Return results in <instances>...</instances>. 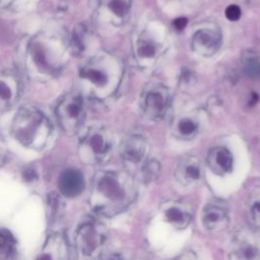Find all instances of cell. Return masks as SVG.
Segmentation results:
<instances>
[{
	"label": "cell",
	"mask_w": 260,
	"mask_h": 260,
	"mask_svg": "<svg viewBox=\"0 0 260 260\" xmlns=\"http://www.w3.org/2000/svg\"><path fill=\"white\" fill-rule=\"evenodd\" d=\"M144 143L141 138L137 136L129 137L123 144L122 155L128 161L138 162L144 155Z\"/></svg>",
	"instance_id": "ac0fdd59"
},
{
	"label": "cell",
	"mask_w": 260,
	"mask_h": 260,
	"mask_svg": "<svg viewBox=\"0 0 260 260\" xmlns=\"http://www.w3.org/2000/svg\"><path fill=\"white\" fill-rule=\"evenodd\" d=\"M139 54L144 57H150L154 54V48L151 44H142L138 50Z\"/></svg>",
	"instance_id": "83f0119b"
},
{
	"label": "cell",
	"mask_w": 260,
	"mask_h": 260,
	"mask_svg": "<svg viewBox=\"0 0 260 260\" xmlns=\"http://www.w3.org/2000/svg\"><path fill=\"white\" fill-rule=\"evenodd\" d=\"M186 24H187V18H185V17H178L174 20V26L178 30L184 29Z\"/></svg>",
	"instance_id": "f546056e"
},
{
	"label": "cell",
	"mask_w": 260,
	"mask_h": 260,
	"mask_svg": "<svg viewBox=\"0 0 260 260\" xmlns=\"http://www.w3.org/2000/svg\"><path fill=\"white\" fill-rule=\"evenodd\" d=\"M161 211L164 219L178 230L186 229L192 220V207L189 203L183 200L166 202Z\"/></svg>",
	"instance_id": "ba28073f"
},
{
	"label": "cell",
	"mask_w": 260,
	"mask_h": 260,
	"mask_svg": "<svg viewBox=\"0 0 260 260\" xmlns=\"http://www.w3.org/2000/svg\"><path fill=\"white\" fill-rule=\"evenodd\" d=\"M106 240V226L102 222L93 219L80 223L74 236L76 250L85 258H92L99 255Z\"/></svg>",
	"instance_id": "277c9868"
},
{
	"label": "cell",
	"mask_w": 260,
	"mask_h": 260,
	"mask_svg": "<svg viewBox=\"0 0 260 260\" xmlns=\"http://www.w3.org/2000/svg\"><path fill=\"white\" fill-rule=\"evenodd\" d=\"M21 92V81L12 69H0V111L13 107Z\"/></svg>",
	"instance_id": "52a82bcc"
},
{
	"label": "cell",
	"mask_w": 260,
	"mask_h": 260,
	"mask_svg": "<svg viewBox=\"0 0 260 260\" xmlns=\"http://www.w3.org/2000/svg\"><path fill=\"white\" fill-rule=\"evenodd\" d=\"M159 171H160V167L158 161L156 160H149L147 161L143 169H142V180L146 183L152 182L154 180H156V178L159 176Z\"/></svg>",
	"instance_id": "603a6c76"
},
{
	"label": "cell",
	"mask_w": 260,
	"mask_h": 260,
	"mask_svg": "<svg viewBox=\"0 0 260 260\" xmlns=\"http://www.w3.org/2000/svg\"><path fill=\"white\" fill-rule=\"evenodd\" d=\"M58 189L65 197H76L82 193L85 182L82 173L76 169L64 170L58 178Z\"/></svg>",
	"instance_id": "8fae6325"
},
{
	"label": "cell",
	"mask_w": 260,
	"mask_h": 260,
	"mask_svg": "<svg viewBox=\"0 0 260 260\" xmlns=\"http://www.w3.org/2000/svg\"><path fill=\"white\" fill-rule=\"evenodd\" d=\"M10 132L23 147L41 150L47 146L53 135V124L46 114L30 105L23 106L14 114Z\"/></svg>",
	"instance_id": "3957f363"
},
{
	"label": "cell",
	"mask_w": 260,
	"mask_h": 260,
	"mask_svg": "<svg viewBox=\"0 0 260 260\" xmlns=\"http://www.w3.org/2000/svg\"><path fill=\"white\" fill-rule=\"evenodd\" d=\"M110 145L105 130L101 128H89L79 136V157L85 162H98L108 153Z\"/></svg>",
	"instance_id": "8992f818"
},
{
	"label": "cell",
	"mask_w": 260,
	"mask_h": 260,
	"mask_svg": "<svg viewBox=\"0 0 260 260\" xmlns=\"http://www.w3.org/2000/svg\"><path fill=\"white\" fill-rule=\"evenodd\" d=\"M79 78L85 85L99 90L105 88L110 81V76L101 59H92L85 64L80 69Z\"/></svg>",
	"instance_id": "30bf717a"
},
{
	"label": "cell",
	"mask_w": 260,
	"mask_h": 260,
	"mask_svg": "<svg viewBox=\"0 0 260 260\" xmlns=\"http://www.w3.org/2000/svg\"><path fill=\"white\" fill-rule=\"evenodd\" d=\"M232 260H260V249L250 240L242 239L232 251Z\"/></svg>",
	"instance_id": "9a60e30c"
},
{
	"label": "cell",
	"mask_w": 260,
	"mask_h": 260,
	"mask_svg": "<svg viewBox=\"0 0 260 260\" xmlns=\"http://www.w3.org/2000/svg\"><path fill=\"white\" fill-rule=\"evenodd\" d=\"M248 217L254 226L260 229V187L254 189L249 196Z\"/></svg>",
	"instance_id": "ffe728a7"
},
{
	"label": "cell",
	"mask_w": 260,
	"mask_h": 260,
	"mask_svg": "<svg viewBox=\"0 0 260 260\" xmlns=\"http://www.w3.org/2000/svg\"><path fill=\"white\" fill-rule=\"evenodd\" d=\"M173 260H197V259H196V256H195V254L193 252L188 251V252L180 254L179 256H177Z\"/></svg>",
	"instance_id": "4dcf8cb0"
},
{
	"label": "cell",
	"mask_w": 260,
	"mask_h": 260,
	"mask_svg": "<svg viewBox=\"0 0 260 260\" xmlns=\"http://www.w3.org/2000/svg\"><path fill=\"white\" fill-rule=\"evenodd\" d=\"M5 160H6V147L2 139V136L0 135V168L4 165Z\"/></svg>",
	"instance_id": "f1b7e54d"
},
{
	"label": "cell",
	"mask_w": 260,
	"mask_h": 260,
	"mask_svg": "<svg viewBox=\"0 0 260 260\" xmlns=\"http://www.w3.org/2000/svg\"><path fill=\"white\" fill-rule=\"evenodd\" d=\"M16 255V241L6 229L0 228V260H13Z\"/></svg>",
	"instance_id": "d6986e66"
},
{
	"label": "cell",
	"mask_w": 260,
	"mask_h": 260,
	"mask_svg": "<svg viewBox=\"0 0 260 260\" xmlns=\"http://www.w3.org/2000/svg\"><path fill=\"white\" fill-rule=\"evenodd\" d=\"M99 260H124V258L120 254L110 253V254L103 255Z\"/></svg>",
	"instance_id": "1f68e13d"
},
{
	"label": "cell",
	"mask_w": 260,
	"mask_h": 260,
	"mask_svg": "<svg viewBox=\"0 0 260 260\" xmlns=\"http://www.w3.org/2000/svg\"><path fill=\"white\" fill-rule=\"evenodd\" d=\"M105 6L117 17H123L128 11V4L125 0H106Z\"/></svg>",
	"instance_id": "cb8c5ba5"
},
{
	"label": "cell",
	"mask_w": 260,
	"mask_h": 260,
	"mask_svg": "<svg viewBox=\"0 0 260 260\" xmlns=\"http://www.w3.org/2000/svg\"><path fill=\"white\" fill-rule=\"evenodd\" d=\"M200 164L194 157H189L183 160L176 171L177 180L184 186H191L195 184L200 179Z\"/></svg>",
	"instance_id": "5bb4252c"
},
{
	"label": "cell",
	"mask_w": 260,
	"mask_h": 260,
	"mask_svg": "<svg viewBox=\"0 0 260 260\" xmlns=\"http://www.w3.org/2000/svg\"><path fill=\"white\" fill-rule=\"evenodd\" d=\"M207 164L211 171L217 175L230 173L233 169L232 153L224 147L213 148L207 156Z\"/></svg>",
	"instance_id": "4fadbf2b"
},
{
	"label": "cell",
	"mask_w": 260,
	"mask_h": 260,
	"mask_svg": "<svg viewBox=\"0 0 260 260\" xmlns=\"http://www.w3.org/2000/svg\"><path fill=\"white\" fill-rule=\"evenodd\" d=\"M136 191L132 182L125 176L103 171L94 175L89 204L92 210L103 216H114L123 212L134 201Z\"/></svg>",
	"instance_id": "7a4b0ae2"
},
{
	"label": "cell",
	"mask_w": 260,
	"mask_h": 260,
	"mask_svg": "<svg viewBox=\"0 0 260 260\" xmlns=\"http://www.w3.org/2000/svg\"><path fill=\"white\" fill-rule=\"evenodd\" d=\"M202 223L210 232H220L229 224V209L220 200L207 203L202 212Z\"/></svg>",
	"instance_id": "9c48e42d"
},
{
	"label": "cell",
	"mask_w": 260,
	"mask_h": 260,
	"mask_svg": "<svg viewBox=\"0 0 260 260\" xmlns=\"http://www.w3.org/2000/svg\"><path fill=\"white\" fill-rule=\"evenodd\" d=\"M180 132L184 135H191L196 131V124L190 119L181 120L179 124Z\"/></svg>",
	"instance_id": "484cf974"
},
{
	"label": "cell",
	"mask_w": 260,
	"mask_h": 260,
	"mask_svg": "<svg viewBox=\"0 0 260 260\" xmlns=\"http://www.w3.org/2000/svg\"><path fill=\"white\" fill-rule=\"evenodd\" d=\"M69 53L80 56L84 53L87 44V27L83 24L76 25L67 37Z\"/></svg>",
	"instance_id": "2e32d148"
},
{
	"label": "cell",
	"mask_w": 260,
	"mask_h": 260,
	"mask_svg": "<svg viewBox=\"0 0 260 260\" xmlns=\"http://www.w3.org/2000/svg\"><path fill=\"white\" fill-rule=\"evenodd\" d=\"M257 101H258V95H257L255 92H253L252 98H251V100H250V106L255 105V104L257 103Z\"/></svg>",
	"instance_id": "836d02e7"
},
{
	"label": "cell",
	"mask_w": 260,
	"mask_h": 260,
	"mask_svg": "<svg viewBox=\"0 0 260 260\" xmlns=\"http://www.w3.org/2000/svg\"><path fill=\"white\" fill-rule=\"evenodd\" d=\"M48 206L51 221L59 218L64 210V205L61 200V197L59 194L55 192H52L48 195Z\"/></svg>",
	"instance_id": "7402d4cb"
},
{
	"label": "cell",
	"mask_w": 260,
	"mask_h": 260,
	"mask_svg": "<svg viewBox=\"0 0 260 260\" xmlns=\"http://www.w3.org/2000/svg\"><path fill=\"white\" fill-rule=\"evenodd\" d=\"M146 106H147V110L150 113L157 114V113L162 111L164 106H165V102H164V99L160 94H158L156 92H151L147 96Z\"/></svg>",
	"instance_id": "d4e9b609"
},
{
	"label": "cell",
	"mask_w": 260,
	"mask_h": 260,
	"mask_svg": "<svg viewBox=\"0 0 260 260\" xmlns=\"http://www.w3.org/2000/svg\"><path fill=\"white\" fill-rule=\"evenodd\" d=\"M218 37L211 30L202 29L197 31L193 39L194 48L204 54L213 53L218 46Z\"/></svg>",
	"instance_id": "e0dca14e"
},
{
	"label": "cell",
	"mask_w": 260,
	"mask_h": 260,
	"mask_svg": "<svg viewBox=\"0 0 260 260\" xmlns=\"http://www.w3.org/2000/svg\"><path fill=\"white\" fill-rule=\"evenodd\" d=\"M56 117L60 127L67 133L75 132L84 118V103L79 93L65 94L56 107Z\"/></svg>",
	"instance_id": "5b68a950"
},
{
	"label": "cell",
	"mask_w": 260,
	"mask_h": 260,
	"mask_svg": "<svg viewBox=\"0 0 260 260\" xmlns=\"http://www.w3.org/2000/svg\"><path fill=\"white\" fill-rule=\"evenodd\" d=\"M244 71L251 78L260 77V56L253 52H246L242 56Z\"/></svg>",
	"instance_id": "44dd1931"
},
{
	"label": "cell",
	"mask_w": 260,
	"mask_h": 260,
	"mask_svg": "<svg viewBox=\"0 0 260 260\" xmlns=\"http://www.w3.org/2000/svg\"><path fill=\"white\" fill-rule=\"evenodd\" d=\"M16 0H0V7L4 8V7H8L10 6L12 3H14Z\"/></svg>",
	"instance_id": "d6a6232c"
},
{
	"label": "cell",
	"mask_w": 260,
	"mask_h": 260,
	"mask_svg": "<svg viewBox=\"0 0 260 260\" xmlns=\"http://www.w3.org/2000/svg\"><path fill=\"white\" fill-rule=\"evenodd\" d=\"M225 16L231 21H236L241 17V9L238 5L232 4L225 9Z\"/></svg>",
	"instance_id": "4316f807"
},
{
	"label": "cell",
	"mask_w": 260,
	"mask_h": 260,
	"mask_svg": "<svg viewBox=\"0 0 260 260\" xmlns=\"http://www.w3.org/2000/svg\"><path fill=\"white\" fill-rule=\"evenodd\" d=\"M66 243L62 235L51 234L45 241L35 260H64L66 256Z\"/></svg>",
	"instance_id": "7c38bea8"
},
{
	"label": "cell",
	"mask_w": 260,
	"mask_h": 260,
	"mask_svg": "<svg viewBox=\"0 0 260 260\" xmlns=\"http://www.w3.org/2000/svg\"><path fill=\"white\" fill-rule=\"evenodd\" d=\"M69 58L67 37L61 32L44 30L35 35L25 49V66L38 80H49L60 74Z\"/></svg>",
	"instance_id": "6da1fadb"
}]
</instances>
